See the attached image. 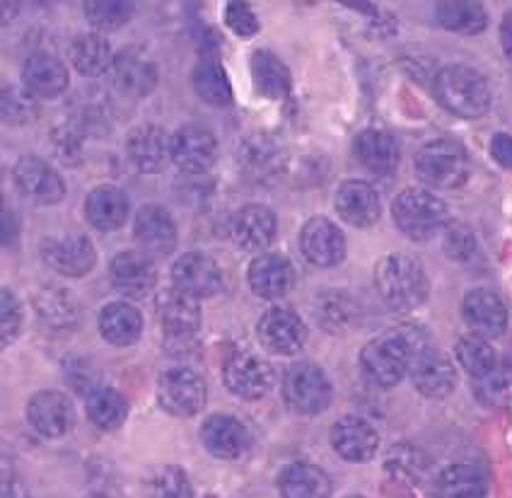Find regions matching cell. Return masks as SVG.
Returning a JSON list of instances; mask_svg holds the SVG:
<instances>
[{
  "mask_svg": "<svg viewBox=\"0 0 512 498\" xmlns=\"http://www.w3.org/2000/svg\"><path fill=\"white\" fill-rule=\"evenodd\" d=\"M426 337L413 327L394 329V332L382 334L372 339L360 353V366H363L365 378L377 387H394L404 380L411 370L413 356L426 351Z\"/></svg>",
  "mask_w": 512,
  "mask_h": 498,
  "instance_id": "6da1fadb",
  "label": "cell"
},
{
  "mask_svg": "<svg viewBox=\"0 0 512 498\" xmlns=\"http://www.w3.org/2000/svg\"><path fill=\"white\" fill-rule=\"evenodd\" d=\"M377 291L382 300L397 312L416 310L428 298V276L421 262L411 254H389L377 264Z\"/></svg>",
  "mask_w": 512,
  "mask_h": 498,
  "instance_id": "7a4b0ae2",
  "label": "cell"
},
{
  "mask_svg": "<svg viewBox=\"0 0 512 498\" xmlns=\"http://www.w3.org/2000/svg\"><path fill=\"white\" fill-rule=\"evenodd\" d=\"M435 95L447 112L464 119L481 117L491 104V90L484 75L462 63L442 68L435 78Z\"/></svg>",
  "mask_w": 512,
  "mask_h": 498,
  "instance_id": "3957f363",
  "label": "cell"
},
{
  "mask_svg": "<svg viewBox=\"0 0 512 498\" xmlns=\"http://www.w3.org/2000/svg\"><path fill=\"white\" fill-rule=\"evenodd\" d=\"M392 216L397 228L411 240H430L450 220V211L440 196L426 189H406L394 199Z\"/></svg>",
  "mask_w": 512,
  "mask_h": 498,
  "instance_id": "277c9868",
  "label": "cell"
},
{
  "mask_svg": "<svg viewBox=\"0 0 512 498\" xmlns=\"http://www.w3.org/2000/svg\"><path fill=\"white\" fill-rule=\"evenodd\" d=\"M416 175L435 189H457L469 177V158L455 141H433L416 155Z\"/></svg>",
  "mask_w": 512,
  "mask_h": 498,
  "instance_id": "5b68a950",
  "label": "cell"
},
{
  "mask_svg": "<svg viewBox=\"0 0 512 498\" xmlns=\"http://www.w3.org/2000/svg\"><path fill=\"white\" fill-rule=\"evenodd\" d=\"M160 407L172 416H194L206 404V382L191 368H170L157 382Z\"/></svg>",
  "mask_w": 512,
  "mask_h": 498,
  "instance_id": "8992f818",
  "label": "cell"
},
{
  "mask_svg": "<svg viewBox=\"0 0 512 498\" xmlns=\"http://www.w3.org/2000/svg\"><path fill=\"white\" fill-rule=\"evenodd\" d=\"M283 395L285 402L300 414H319L331 402V382L314 363H298L285 375Z\"/></svg>",
  "mask_w": 512,
  "mask_h": 498,
  "instance_id": "52a82bcc",
  "label": "cell"
},
{
  "mask_svg": "<svg viewBox=\"0 0 512 498\" xmlns=\"http://www.w3.org/2000/svg\"><path fill=\"white\" fill-rule=\"evenodd\" d=\"M15 187L20 189L22 196L42 206H51L63 199L66 194V182L58 175L49 162L37 158V155H25L17 160L13 170Z\"/></svg>",
  "mask_w": 512,
  "mask_h": 498,
  "instance_id": "ba28073f",
  "label": "cell"
},
{
  "mask_svg": "<svg viewBox=\"0 0 512 498\" xmlns=\"http://www.w3.org/2000/svg\"><path fill=\"white\" fill-rule=\"evenodd\" d=\"M218 155V141L206 126L186 124L172 133V162L179 170L199 175L206 172Z\"/></svg>",
  "mask_w": 512,
  "mask_h": 498,
  "instance_id": "9c48e42d",
  "label": "cell"
},
{
  "mask_svg": "<svg viewBox=\"0 0 512 498\" xmlns=\"http://www.w3.org/2000/svg\"><path fill=\"white\" fill-rule=\"evenodd\" d=\"M128 162L143 175H157L172 160V138L162 126L145 124L131 131L126 141Z\"/></svg>",
  "mask_w": 512,
  "mask_h": 498,
  "instance_id": "30bf717a",
  "label": "cell"
},
{
  "mask_svg": "<svg viewBox=\"0 0 512 498\" xmlns=\"http://www.w3.org/2000/svg\"><path fill=\"white\" fill-rule=\"evenodd\" d=\"M259 339L266 349L278 353V356H293L305 346L307 327L295 310L273 308L261 317Z\"/></svg>",
  "mask_w": 512,
  "mask_h": 498,
  "instance_id": "8fae6325",
  "label": "cell"
},
{
  "mask_svg": "<svg viewBox=\"0 0 512 498\" xmlns=\"http://www.w3.org/2000/svg\"><path fill=\"white\" fill-rule=\"evenodd\" d=\"M157 322H160L162 332L167 334V339H189L191 334L199 332L201 324V308L199 300L191 298L177 288L170 291H162L157 295L155 303Z\"/></svg>",
  "mask_w": 512,
  "mask_h": 498,
  "instance_id": "7c38bea8",
  "label": "cell"
},
{
  "mask_svg": "<svg viewBox=\"0 0 512 498\" xmlns=\"http://www.w3.org/2000/svg\"><path fill=\"white\" fill-rule=\"evenodd\" d=\"M27 419L37 433L44 438H61L75 424V411L71 399L63 392L44 390L29 399Z\"/></svg>",
  "mask_w": 512,
  "mask_h": 498,
  "instance_id": "4fadbf2b",
  "label": "cell"
},
{
  "mask_svg": "<svg viewBox=\"0 0 512 498\" xmlns=\"http://www.w3.org/2000/svg\"><path fill=\"white\" fill-rule=\"evenodd\" d=\"M172 281L177 291L199 300L218 293L223 276H220L218 264H215L211 257H206V254L201 252H189L182 254V257L174 262Z\"/></svg>",
  "mask_w": 512,
  "mask_h": 498,
  "instance_id": "5bb4252c",
  "label": "cell"
},
{
  "mask_svg": "<svg viewBox=\"0 0 512 498\" xmlns=\"http://www.w3.org/2000/svg\"><path fill=\"white\" fill-rule=\"evenodd\" d=\"M225 385L242 399H259L271 390L273 370L264 358L254 353H237L225 363L223 370Z\"/></svg>",
  "mask_w": 512,
  "mask_h": 498,
  "instance_id": "9a60e30c",
  "label": "cell"
},
{
  "mask_svg": "<svg viewBox=\"0 0 512 498\" xmlns=\"http://www.w3.org/2000/svg\"><path fill=\"white\" fill-rule=\"evenodd\" d=\"M237 160H240L244 175L254 182H271L281 175L285 167L281 143L266 133H254V136L244 138L240 150H237Z\"/></svg>",
  "mask_w": 512,
  "mask_h": 498,
  "instance_id": "2e32d148",
  "label": "cell"
},
{
  "mask_svg": "<svg viewBox=\"0 0 512 498\" xmlns=\"http://www.w3.org/2000/svg\"><path fill=\"white\" fill-rule=\"evenodd\" d=\"M300 249L314 266H334L346 257V237L327 218L307 220L300 233Z\"/></svg>",
  "mask_w": 512,
  "mask_h": 498,
  "instance_id": "e0dca14e",
  "label": "cell"
},
{
  "mask_svg": "<svg viewBox=\"0 0 512 498\" xmlns=\"http://www.w3.org/2000/svg\"><path fill=\"white\" fill-rule=\"evenodd\" d=\"M42 259L63 276H85L95 266V247L83 235L51 237L42 245Z\"/></svg>",
  "mask_w": 512,
  "mask_h": 498,
  "instance_id": "ac0fdd59",
  "label": "cell"
},
{
  "mask_svg": "<svg viewBox=\"0 0 512 498\" xmlns=\"http://www.w3.org/2000/svg\"><path fill=\"white\" fill-rule=\"evenodd\" d=\"M247 281H249V288H252L259 298L276 300L293 291L295 269L288 257L269 252V254H261V257H256L254 262L249 264Z\"/></svg>",
  "mask_w": 512,
  "mask_h": 498,
  "instance_id": "d6986e66",
  "label": "cell"
},
{
  "mask_svg": "<svg viewBox=\"0 0 512 498\" xmlns=\"http://www.w3.org/2000/svg\"><path fill=\"white\" fill-rule=\"evenodd\" d=\"M409 373L416 390L430 399L447 397L457 385V373L450 358L433 349H426L418 353V356H413Z\"/></svg>",
  "mask_w": 512,
  "mask_h": 498,
  "instance_id": "ffe728a7",
  "label": "cell"
},
{
  "mask_svg": "<svg viewBox=\"0 0 512 498\" xmlns=\"http://www.w3.org/2000/svg\"><path fill=\"white\" fill-rule=\"evenodd\" d=\"M203 448L218 460H240L249 450V433L242 421L228 414H215L201 426Z\"/></svg>",
  "mask_w": 512,
  "mask_h": 498,
  "instance_id": "44dd1931",
  "label": "cell"
},
{
  "mask_svg": "<svg viewBox=\"0 0 512 498\" xmlns=\"http://www.w3.org/2000/svg\"><path fill=\"white\" fill-rule=\"evenodd\" d=\"M133 233H136L138 245L153 257H167L177 245V225L162 206L138 208Z\"/></svg>",
  "mask_w": 512,
  "mask_h": 498,
  "instance_id": "7402d4cb",
  "label": "cell"
},
{
  "mask_svg": "<svg viewBox=\"0 0 512 498\" xmlns=\"http://www.w3.org/2000/svg\"><path fill=\"white\" fill-rule=\"evenodd\" d=\"M114 85L131 97H145L157 85V66L141 49L126 46L114 59Z\"/></svg>",
  "mask_w": 512,
  "mask_h": 498,
  "instance_id": "603a6c76",
  "label": "cell"
},
{
  "mask_svg": "<svg viewBox=\"0 0 512 498\" xmlns=\"http://www.w3.org/2000/svg\"><path fill=\"white\" fill-rule=\"evenodd\" d=\"M331 445L343 460L368 462L377 453V431L360 416H343L331 428Z\"/></svg>",
  "mask_w": 512,
  "mask_h": 498,
  "instance_id": "cb8c5ba5",
  "label": "cell"
},
{
  "mask_svg": "<svg viewBox=\"0 0 512 498\" xmlns=\"http://www.w3.org/2000/svg\"><path fill=\"white\" fill-rule=\"evenodd\" d=\"M276 216H273L271 208L252 204L244 206L235 213L230 220V237L235 240L237 247L249 249H264L269 247L276 237Z\"/></svg>",
  "mask_w": 512,
  "mask_h": 498,
  "instance_id": "d4e9b609",
  "label": "cell"
},
{
  "mask_svg": "<svg viewBox=\"0 0 512 498\" xmlns=\"http://www.w3.org/2000/svg\"><path fill=\"white\" fill-rule=\"evenodd\" d=\"M462 315L469 327L474 329V334L484 339L500 337L508 327V310H505L503 300L493 291H486V288H476L464 298Z\"/></svg>",
  "mask_w": 512,
  "mask_h": 498,
  "instance_id": "484cf974",
  "label": "cell"
},
{
  "mask_svg": "<svg viewBox=\"0 0 512 498\" xmlns=\"http://www.w3.org/2000/svg\"><path fill=\"white\" fill-rule=\"evenodd\" d=\"M22 83L29 95L37 100H51L68 88V71L61 59L39 51V54L29 56L22 66Z\"/></svg>",
  "mask_w": 512,
  "mask_h": 498,
  "instance_id": "4316f807",
  "label": "cell"
},
{
  "mask_svg": "<svg viewBox=\"0 0 512 498\" xmlns=\"http://www.w3.org/2000/svg\"><path fill=\"white\" fill-rule=\"evenodd\" d=\"M114 288L128 298H143L155 286V266L141 252H121L109 264Z\"/></svg>",
  "mask_w": 512,
  "mask_h": 498,
  "instance_id": "83f0119b",
  "label": "cell"
},
{
  "mask_svg": "<svg viewBox=\"0 0 512 498\" xmlns=\"http://www.w3.org/2000/svg\"><path fill=\"white\" fill-rule=\"evenodd\" d=\"M336 211L346 223L356 228H370L380 218V196L368 182L351 179L336 191Z\"/></svg>",
  "mask_w": 512,
  "mask_h": 498,
  "instance_id": "f1b7e54d",
  "label": "cell"
},
{
  "mask_svg": "<svg viewBox=\"0 0 512 498\" xmlns=\"http://www.w3.org/2000/svg\"><path fill=\"white\" fill-rule=\"evenodd\" d=\"M353 153L372 175H389L399 165V146L392 133L380 129L363 131L353 143Z\"/></svg>",
  "mask_w": 512,
  "mask_h": 498,
  "instance_id": "f546056e",
  "label": "cell"
},
{
  "mask_svg": "<svg viewBox=\"0 0 512 498\" xmlns=\"http://www.w3.org/2000/svg\"><path fill=\"white\" fill-rule=\"evenodd\" d=\"M128 211L131 206H128L126 194L116 187H97L85 201L87 220L102 233L119 230L128 220Z\"/></svg>",
  "mask_w": 512,
  "mask_h": 498,
  "instance_id": "4dcf8cb0",
  "label": "cell"
},
{
  "mask_svg": "<svg viewBox=\"0 0 512 498\" xmlns=\"http://www.w3.org/2000/svg\"><path fill=\"white\" fill-rule=\"evenodd\" d=\"M71 54V63L78 73H83L85 78H100L114 66V51L112 44L107 42V37L95 32L80 34L78 39L68 49Z\"/></svg>",
  "mask_w": 512,
  "mask_h": 498,
  "instance_id": "1f68e13d",
  "label": "cell"
},
{
  "mask_svg": "<svg viewBox=\"0 0 512 498\" xmlns=\"http://www.w3.org/2000/svg\"><path fill=\"white\" fill-rule=\"evenodd\" d=\"M278 489L283 498H329L331 482L319 467L298 462L283 469L278 477Z\"/></svg>",
  "mask_w": 512,
  "mask_h": 498,
  "instance_id": "d6a6232c",
  "label": "cell"
},
{
  "mask_svg": "<svg viewBox=\"0 0 512 498\" xmlns=\"http://www.w3.org/2000/svg\"><path fill=\"white\" fill-rule=\"evenodd\" d=\"M252 78L256 90L269 100H285L290 95V71L288 66L271 51H254L252 56Z\"/></svg>",
  "mask_w": 512,
  "mask_h": 498,
  "instance_id": "836d02e7",
  "label": "cell"
},
{
  "mask_svg": "<svg viewBox=\"0 0 512 498\" xmlns=\"http://www.w3.org/2000/svg\"><path fill=\"white\" fill-rule=\"evenodd\" d=\"M102 337L114 346H128L143 332V317L133 305L112 303L100 312Z\"/></svg>",
  "mask_w": 512,
  "mask_h": 498,
  "instance_id": "e575fe53",
  "label": "cell"
},
{
  "mask_svg": "<svg viewBox=\"0 0 512 498\" xmlns=\"http://www.w3.org/2000/svg\"><path fill=\"white\" fill-rule=\"evenodd\" d=\"M435 494L438 498H484L486 479L476 467L452 465L435 479Z\"/></svg>",
  "mask_w": 512,
  "mask_h": 498,
  "instance_id": "d590c367",
  "label": "cell"
},
{
  "mask_svg": "<svg viewBox=\"0 0 512 498\" xmlns=\"http://www.w3.org/2000/svg\"><path fill=\"white\" fill-rule=\"evenodd\" d=\"M191 83H194L196 95L203 102L215 104V107H225L232 100L228 73H225L218 59H201L196 63L194 73H191Z\"/></svg>",
  "mask_w": 512,
  "mask_h": 498,
  "instance_id": "8d00e7d4",
  "label": "cell"
},
{
  "mask_svg": "<svg viewBox=\"0 0 512 498\" xmlns=\"http://www.w3.org/2000/svg\"><path fill=\"white\" fill-rule=\"evenodd\" d=\"M85 409L92 424L102 428V431H116L128 416L126 399L116 390H112V387H97L95 392H90Z\"/></svg>",
  "mask_w": 512,
  "mask_h": 498,
  "instance_id": "74e56055",
  "label": "cell"
},
{
  "mask_svg": "<svg viewBox=\"0 0 512 498\" xmlns=\"http://www.w3.org/2000/svg\"><path fill=\"white\" fill-rule=\"evenodd\" d=\"M435 17L445 30L457 32V34H479L481 30H486L488 25V15L486 10L481 8L479 3H440L435 8Z\"/></svg>",
  "mask_w": 512,
  "mask_h": 498,
  "instance_id": "f35d334b",
  "label": "cell"
},
{
  "mask_svg": "<svg viewBox=\"0 0 512 498\" xmlns=\"http://www.w3.org/2000/svg\"><path fill=\"white\" fill-rule=\"evenodd\" d=\"M457 358L471 378H484L486 373H491L498 366L496 351L479 334H469V337L459 339Z\"/></svg>",
  "mask_w": 512,
  "mask_h": 498,
  "instance_id": "ab89813d",
  "label": "cell"
},
{
  "mask_svg": "<svg viewBox=\"0 0 512 498\" xmlns=\"http://www.w3.org/2000/svg\"><path fill=\"white\" fill-rule=\"evenodd\" d=\"M34 300H37V310L51 327H71L78 320V303L66 291L46 288Z\"/></svg>",
  "mask_w": 512,
  "mask_h": 498,
  "instance_id": "60d3db41",
  "label": "cell"
},
{
  "mask_svg": "<svg viewBox=\"0 0 512 498\" xmlns=\"http://www.w3.org/2000/svg\"><path fill=\"white\" fill-rule=\"evenodd\" d=\"M476 397L491 407L508 404L512 399V366L498 361V366L491 373H486L484 378H476Z\"/></svg>",
  "mask_w": 512,
  "mask_h": 498,
  "instance_id": "b9f144b4",
  "label": "cell"
},
{
  "mask_svg": "<svg viewBox=\"0 0 512 498\" xmlns=\"http://www.w3.org/2000/svg\"><path fill=\"white\" fill-rule=\"evenodd\" d=\"M85 15L97 30H119L131 20L133 5L124 0H95V3H85Z\"/></svg>",
  "mask_w": 512,
  "mask_h": 498,
  "instance_id": "7bdbcfd3",
  "label": "cell"
},
{
  "mask_svg": "<svg viewBox=\"0 0 512 498\" xmlns=\"http://www.w3.org/2000/svg\"><path fill=\"white\" fill-rule=\"evenodd\" d=\"M353 312H356L353 303L341 293L322 295V300H319L317 305L319 322H322V327L329 329V332H343V329L353 322Z\"/></svg>",
  "mask_w": 512,
  "mask_h": 498,
  "instance_id": "ee69618b",
  "label": "cell"
},
{
  "mask_svg": "<svg viewBox=\"0 0 512 498\" xmlns=\"http://www.w3.org/2000/svg\"><path fill=\"white\" fill-rule=\"evenodd\" d=\"M150 498H194V489L184 469L162 467L150 479Z\"/></svg>",
  "mask_w": 512,
  "mask_h": 498,
  "instance_id": "f6af8a7d",
  "label": "cell"
},
{
  "mask_svg": "<svg viewBox=\"0 0 512 498\" xmlns=\"http://www.w3.org/2000/svg\"><path fill=\"white\" fill-rule=\"evenodd\" d=\"M387 469L397 474V477H406L416 482V479H421L426 474L428 460L421 450L411 448V445H397V448L389 450Z\"/></svg>",
  "mask_w": 512,
  "mask_h": 498,
  "instance_id": "bcb514c9",
  "label": "cell"
},
{
  "mask_svg": "<svg viewBox=\"0 0 512 498\" xmlns=\"http://www.w3.org/2000/svg\"><path fill=\"white\" fill-rule=\"evenodd\" d=\"M37 117V97L29 95L27 90L8 88L3 90V119L8 124H27Z\"/></svg>",
  "mask_w": 512,
  "mask_h": 498,
  "instance_id": "7dc6e473",
  "label": "cell"
},
{
  "mask_svg": "<svg viewBox=\"0 0 512 498\" xmlns=\"http://www.w3.org/2000/svg\"><path fill=\"white\" fill-rule=\"evenodd\" d=\"M22 327V310L20 303L8 288H3V305H0V332H3V344L8 346Z\"/></svg>",
  "mask_w": 512,
  "mask_h": 498,
  "instance_id": "c3c4849f",
  "label": "cell"
},
{
  "mask_svg": "<svg viewBox=\"0 0 512 498\" xmlns=\"http://www.w3.org/2000/svg\"><path fill=\"white\" fill-rule=\"evenodd\" d=\"M225 22H228L230 30L242 39L254 37V34L259 32V20H256L252 8L244 3H230L228 8H225Z\"/></svg>",
  "mask_w": 512,
  "mask_h": 498,
  "instance_id": "681fc988",
  "label": "cell"
},
{
  "mask_svg": "<svg viewBox=\"0 0 512 498\" xmlns=\"http://www.w3.org/2000/svg\"><path fill=\"white\" fill-rule=\"evenodd\" d=\"M445 252L450 254L452 259H457V262H469V259L476 254L474 235H471L467 228L450 230L445 240Z\"/></svg>",
  "mask_w": 512,
  "mask_h": 498,
  "instance_id": "f907efd6",
  "label": "cell"
},
{
  "mask_svg": "<svg viewBox=\"0 0 512 498\" xmlns=\"http://www.w3.org/2000/svg\"><path fill=\"white\" fill-rule=\"evenodd\" d=\"M491 155L500 162V165L512 170V136H508V133H498V136H493Z\"/></svg>",
  "mask_w": 512,
  "mask_h": 498,
  "instance_id": "816d5d0a",
  "label": "cell"
},
{
  "mask_svg": "<svg viewBox=\"0 0 512 498\" xmlns=\"http://www.w3.org/2000/svg\"><path fill=\"white\" fill-rule=\"evenodd\" d=\"M500 44H503L505 56L512 61V13L503 17V25H500Z\"/></svg>",
  "mask_w": 512,
  "mask_h": 498,
  "instance_id": "f5cc1de1",
  "label": "cell"
},
{
  "mask_svg": "<svg viewBox=\"0 0 512 498\" xmlns=\"http://www.w3.org/2000/svg\"><path fill=\"white\" fill-rule=\"evenodd\" d=\"M87 498H109V496H104V494H95V496H87Z\"/></svg>",
  "mask_w": 512,
  "mask_h": 498,
  "instance_id": "db71d44e",
  "label": "cell"
},
{
  "mask_svg": "<svg viewBox=\"0 0 512 498\" xmlns=\"http://www.w3.org/2000/svg\"><path fill=\"white\" fill-rule=\"evenodd\" d=\"M351 498H363V496H351Z\"/></svg>",
  "mask_w": 512,
  "mask_h": 498,
  "instance_id": "11a10c76",
  "label": "cell"
}]
</instances>
